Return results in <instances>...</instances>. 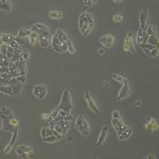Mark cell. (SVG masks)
<instances>
[{"label":"cell","instance_id":"obj_1","mask_svg":"<svg viewBox=\"0 0 159 159\" xmlns=\"http://www.w3.org/2000/svg\"><path fill=\"white\" fill-rule=\"evenodd\" d=\"M69 38L68 34L61 28H58L55 34L51 37L50 45L52 49L57 52H65L68 51Z\"/></svg>","mask_w":159,"mask_h":159},{"label":"cell","instance_id":"obj_2","mask_svg":"<svg viewBox=\"0 0 159 159\" xmlns=\"http://www.w3.org/2000/svg\"><path fill=\"white\" fill-rule=\"evenodd\" d=\"M111 123L120 141L127 140L133 134V129L126 124L122 116L119 118H111Z\"/></svg>","mask_w":159,"mask_h":159},{"label":"cell","instance_id":"obj_3","mask_svg":"<svg viewBox=\"0 0 159 159\" xmlns=\"http://www.w3.org/2000/svg\"><path fill=\"white\" fill-rule=\"evenodd\" d=\"M95 27V20L92 14L84 11L78 18V28L84 38H88Z\"/></svg>","mask_w":159,"mask_h":159},{"label":"cell","instance_id":"obj_4","mask_svg":"<svg viewBox=\"0 0 159 159\" xmlns=\"http://www.w3.org/2000/svg\"><path fill=\"white\" fill-rule=\"evenodd\" d=\"M31 30L37 32L39 35V45L42 48H48L50 46L51 32L49 26L42 22H38L30 27Z\"/></svg>","mask_w":159,"mask_h":159},{"label":"cell","instance_id":"obj_5","mask_svg":"<svg viewBox=\"0 0 159 159\" xmlns=\"http://www.w3.org/2000/svg\"><path fill=\"white\" fill-rule=\"evenodd\" d=\"M72 107H73V104H72L70 91L69 89H65L62 92L61 98L57 108L63 111L70 113L72 110Z\"/></svg>","mask_w":159,"mask_h":159},{"label":"cell","instance_id":"obj_6","mask_svg":"<svg viewBox=\"0 0 159 159\" xmlns=\"http://www.w3.org/2000/svg\"><path fill=\"white\" fill-rule=\"evenodd\" d=\"M75 127L80 134L84 136H88L90 133V123L84 116H79L75 122Z\"/></svg>","mask_w":159,"mask_h":159},{"label":"cell","instance_id":"obj_7","mask_svg":"<svg viewBox=\"0 0 159 159\" xmlns=\"http://www.w3.org/2000/svg\"><path fill=\"white\" fill-rule=\"evenodd\" d=\"M71 122L68 120H61V121L55 122V123H51L50 127H52L58 134L62 136H65L67 134V132L70 129Z\"/></svg>","mask_w":159,"mask_h":159},{"label":"cell","instance_id":"obj_8","mask_svg":"<svg viewBox=\"0 0 159 159\" xmlns=\"http://www.w3.org/2000/svg\"><path fill=\"white\" fill-rule=\"evenodd\" d=\"M123 51L127 53H134L135 52V46L134 43V37L132 33H128L126 34L123 42Z\"/></svg>","mask_w":159,"mask_h":159},{"label":"cell","instance_id":"obj_9","mask_svg":"<svg viewBox=\"0 0 159 159\" xmlns=\"http://www.w3.org/2000/svg\"><path fill=\"white\" fill-rule=\"evenodd\" d=\"M84 97L85 101L87 103L88 107H89V109H90L94 114L99 115V113H100V109H99L97 103H96V100H95L94 97H93L92 95L91 94V92L88 90H85L84 93Z\"/></svg>","mask_w":159,"mask_h":159},{"label":"cell","instance_id":"obj_10","mask_svg":"<svg viewBox=\"0 0 159 159\" xmlns=\"http://www.w3.org/2000/svg\"><path fill=\"white\" fill-rule=\"evenodd\" d=\"M15 152L20 158H32L34 156V149L25 145H19L15 150Z\"/></svg>","mask_w":159,"mask_h":159},{"label":"cell","instance_id":"obj_11","mask_svg":"<svg viewBox=\"0 0 159 159\" xmlns=\"http://www.w3.org/2000/svg\"><path fill=\"white\" fill-rule=\"evenodd\" d=\"M32 93L33 96L36 97L37 99H39V100H42L47 96L48 89L46 85L39 84H36L33 87Z\"/></svg>","mask_w":159,"mask_h":159},{"label":"cell","instance_id":"obj_12","mask_svg":"<svg viewBox=\"0 0 159 159\" xmlns=\"http://www.w3.org/2000/svg\"><path fill=\"white\" fill-rule=\"evenodd\" d=\"M139 45H140L142 50L150 57H157L159 55V48L156 47L148 42L139 44Z\"/></svg>","mask_w":159,"mask_h":159},{"label":"cell","instance_id":"obj_13","mask_svg":"<svg viewBox=\"0 0 159 159\" xmlns=\"http://www.w3.org/2000/svg\"><path fill=\"white\" fill-rule=\"evenodd\" d=\"M144 124V129L147 133H154L158 130V123L154 118L147 117Z\"/></svg>","mask_w":159,"mask_h":159},{"label":"cell","instance_id":"obj_14","mask_svg":"<svg viewBox=\"0 0 159 159\" xmlns=\"http://www.w3.org/2000/svg\"><path fill=\"white\" fill-rule=\"evenodd\" d=\"M99 42L102 46H103L106 49H110V48L113 47L116 42V39L115 37L111 34H108L103 35L99 38Z\"/></svg>","mask_w":159,"mask_h":159},{"label":"cell","instance_id":"obj_15","mask_svg":"<svg viewBox=\"0 0 159 159\" xmlns=\"http://www.w3.org/2000/svg\"><path fill=\"white\" fill-rule=\"evenodd\" d=\"M122 84H123V86L121 87V89H119V93H118L117 97H116L117 100H119V101L128 98L130 96V93H131V90H130L128 81L125 82Z\"/></svg>","mask_w":159,"mask_h":159},{"label":"cell","instance_id":"obj_16","mask_svg":"<svg viewBox=\"0 0 159 159\" xmlns=\"http://www.w3.org/2000/svg\"><path fill=\"white\" fill-rule=\"evenodd\" d=\"M18 135H19V134H18V127H15V128L14 129V130L12 131V137H11L9 143H8V144L5 147V148H4V150H3L4 154H9L10 152L12 150L13 147L15 146V144L16 143V142L18 141Z\"/></svg>","mask_w":159,"mask_h":159},{"label":"cell","instance_id":"obj_17","mask_svg":"<svg viewBox=\"0 0 159 159\" xmlns=\"http://www.w3.org/2000/svg\"><path fill=\"white\" fill-rule=\"evenodd\" d=\"M109 133V127L107 125H104L102 128L101 131L99 133V136H98L97 141H96V146L97 147H101L104 143L107 140V138L108 136Z\"/></svg>","mask_w":159,"mask_h":159},{"label":"cell","instance_id":"obj_18","mask_svg":"<svg viewBox=\"0 0 159 159\" xmlns=\"http://www.w3.org/2000/svg\"><path fill=\"white\" fill-rule=\"evenodd\" d=\"M0 129L4 131H10L12 132L14 130V127H12L10 125L8 122V117L3 115L0 114Z\"/></svg>","mask_w":159,"mask_h":159},{"label":"cell","instance_id":"obj_19","mask_svg":"<svg viewBox=\"0 0 159 159\" xmlns=\"http://www.w3.org/2000/svg\"><path fill=\"white\" fill-rule=\"evenodd\" d=\"M149 17V11L147 7H144L139 14V25L140 28H143L147 25Z\"/></svg>","mask_w":159,"mask_h":159},{"label":"cell","instance_id":"obj_20","mask_svg":"<svg viewBox=\"0 0 159 159\" xmlns=\"http://www.w3.org/2000/svg\"><path fill=\"white\" fill-rule=\"evenodd\" d=\"M13 3L11 0H0V11L10 13L12 11Z\"/></svg>","mask_w":159,"mask_h":159},{"label":"cell","instance_id":"obj_21","mask_svg":"<svg viewBox=\"0 0 159 159\" xmlns=\"http://www.w3.org/2000/svg\"><path fill=\"white\" fill-rule=\"evenodd\" d=\"M30 34V29H28V28H21L18 30L17 37H15V38H19V40L16 39L18 42V43H19L20 40H24L29 38Z\"/></svg>","mask_w":159,"mask_h":159},{"label":"cell","instance_id":"obj_22","mask_svg":"<svg viewBox=\"0 0 159 159\" xmlns=\"http://www.w3.org/2000/svg\"><path fill=\"white\" fill-rule=\"evenodd\" d=\"M29 42L32 45H39V35L37 32L30 30V34L29 35Z\"/></svg>","mask_w":159,"mask_h":159},{"label":"cell","instance_id":"obj_23","mask_svg":"<svg viewBox=\"0 0 159 159\" xmlns=\"http://www.w3.org/2000/svg\"><path fill=\"white\" fill-rule=\"evenodd\" d=\"M49 18L53 20H59L63 18V13L61 10L58 9H53L51 10L49 12Z\"/></svg>","mask_w":159,"mask_h":159},{"label":"cell","instance_id":"obj_24","mask_svg":"<svg viewBox=\"0 0 159 159\" xmlns=\"http://www.w3.org/2000/svg\"><path fill=\"white\" fill-rule=\"evenodd\" d=\"M51 134H54V130L50 127H44L40 130V135L42 139L48 137Z\"/></svg>","mask_w":159,"mask_h":159},{"label":"cell","instance_id":"obj_25","mask_svg":"<svg viewBox=\"0 0 159 159\" xmlns=\"http://www.w3.org/2000/svg\"><path fill=\"white\" fill-rule=\"evenodd\" d=\"M0 38H1L2 42H3L4 44H6L7 45H9L11 41L15 38V37L13 36V35L10 34L2 33V34H0Z\"/></svg>","mask_w":159,"mask_h":159},{"label":"cell","instance_id":"obj_26","mask_svg":"<svg viewBox=\"0 0 159 159\" xmlns=\"http://www.w3.org/2000/svg\"><path fill=\"white\" fill-rule=\"evenodd\" d=\"M111 76L112 79L115 80L116 81L119 82V83L120 84H123L125 83V82L128 81V80L125 77V76H122V75L120 74H118V73H112Z\"/></svg>","mask_w":159,"mask_h":159},{"label":"cell","instance_id":"obj_27","mask_svg":"<svg viewBox=\"0 0 159 159\" xmlns=\"http://www.w3.org/2000/svg\"><path fill=\"white\" fill-rule=\"evenodd\" d=\"M148 43L151 44V45H154L156 47L159 48V38L158 36H156V35H150L147 39V42Z\"/></svg>","mask_w":159,"mask_h":159},{"label":"cell","instance_id":"obj_28","mask_svg":"<svg viewBox=\"0 0 159 159\" xmlns=\"http://www.w3.org/2000/svg\"><path fill=\"white\" fill-rule=\"evenodd\" d=\"M31 57V53L28 50L20 51V61H27Z\"/></svg>","mask_w":159,"mask_h":159},{"label":"cell","instance_id":"obj_29","mask_svg":"<svg viewBox=\"0 0 159 159\" xmlns=\"http://www.w3.org/2000/svg\"><path fill=\"white\" fill-rule=\"evenodd\" d=\"M60 140H61V139H60L57 136L55 135V134H51V135L48 136V137H45L43 139V141L45 142V143H51V144L57 143V142L60 141Z\"/></svg>","mask_w":159,"mask_h":159},{"label":"cell","instance_id":"obj_30","mask_svg":"<svg viewBox=\"0 0 159 159\" xmlns=\"http://www.w3.org/2000/svg\"><path fill=\"white\" fill-rule=\"evenodd\" d=\"M143 38H144V30L142 28H139L137 32V34H136V42L139 45L143 43Z\"/></svg>","mask_w":159,"mask_h":159},{"label":"cell","instance_id":"obj_31","mask_svg":"<svg viewBox=\"0 0 159 159\" xmlns=\"http://www.w3.org/2000/svg\"><path fill=\"white\" fill-rule=\"evenodd\" d=\"M8 122H9L10 125L11 127L15 128V127H18V124H19V121H18V118L15 117L14 116H11L8 117Z\"/></svg>","mask_w":159,"mask_h":159},{"label":"cell","instance_id":"obj_32","mask_svg":"<svg viewBox=\"0 0 159 159\" xmlns=\"http://www.w3.org/2000/svg\"><path fill=\"white\" fill-rule=\"evenodd\" d=\"M0 114L9 117V116H13V112L9 107H6V106H2V107H1V109H0Z\"/></svg>","mask_w":159,"mask_h":159},{"label":"cell","instance_id":"obj_33","mask_svg":"<svg viewBox=\"0 0 159 159\" xmlns=\"http://www.w3.org/2000/svg\"><path fill=\"white\" fill-rule=\"evenodd\" d=\"M147 32L149 35H156V36H157V29L155 25H147Z\"/></svg>","mask_w":159,"mask_h":159},{"label":"cell","instance_id":"obj_34","mask_svg":"<svg viewBox=\"0 0 159 159\" xmlns=\"http://www.w3.org/2000/svg\"><path fill=\"white\" fill-rule=\"evenodd\" d=\"M112 21L115 23H121L123 21V16L120 14H116L112 16Z\"/></svg>","mask_w":159,"mask_h":159},{"label":"cell","instance_id":"obj_35","mask_svg":"<svg viewBox=\"0 0 159 159\" xmlns=\"http://www.w3.org/2000/svg\"><path fill=\"white\" fill-rule=\"evenodd\" d=\"M67 52H69L70 54H75V52H76V49H75V46L71 40H69V45H68Z\"/></svg>","mask_w":159,"mask_h":159},{"label":"cell","instance_id":"obj_36","mask_svg":"<svg viewBox=\"0 0 159 159\" xmlns=\"http://www.w3.org/2000/svg\"><path fill=\"white\" fill-rule=\"evenodd\" d=\"M7 45L4 44L3 42H2V40L0 38V53L5 55L6 54V51H7Z\"/></svg>","mask_w":159,"mask_h":159},{"label":"cell","instance_id":"obj_37","mask_svg":"<svg viewBox=\"0 0 159 159\" xmlns=\"http://www.w3.org/2000/svg\"><path fill=\"white\" fill-rule=\"evenodd\" d=\"M83 4L85 7L89 8L92 5H94V2H93V0H83Z\"/></svg>","mask_w":159,"mask_h":159},{"label":"cell","instance_id":"obj_38","mask_svg":"<svg viewBox=\"0 0 159 159\" xmlns=\"http://www.w3.org/2000/svg\"><path fill=\"white\" fill-rule=\"evenodd\" d=\"M145 159H156L157 158V156L154 154H150L148 155H147L144 157Z\"/></svg>","mask_w":159,"mask_h":159},{"label":"cell","instance_id":"obj_39","mask_svg":"<svg viewBox=\"0 0 159 159\" xmlns=\"http://www.w3.org/2000/svg\"><path fill=\"white\" fill-rule=\"evenodd\" d=\"M134 104H135V106L137 107H142L143 103H142V101H140V100H136L135 103H134Z\"/></svg>","mask_w":159,"mask_h":159},{"label":"cell","instance_id":"obj_40","mask_svg":"<svg viewBox=\"0 0 159 159\" xmlns=\"http://www.w3.org/2000/svg\"><path fill=\"white\" fill-rule=\"evenodd\" d=\"M49 114H42V116H41V118H42V119H48V118H49Z\"/></svg>","mask_w":159,"mask_h":159},{"label":"cell","instance_id":"obj_41","mask_svg":"<svg viewBox=\"0 0 159 159\" xmlns=\"http://www.w3.org/2000/svg\"><path fill=\"white\" fill-rule=\"evenodd\" d=\"M98 52H99V55H101V56H103V55L105 53V50L103 49H99V50H98Z\"/></svg>","mask_w":159,"mask_h":159},{"label":"cell","instance_id":"obj_42","mask_svg":"<svg viewBox=\"0 0 159 159\" xmlns=\"http://www.w3.org/2000/svg\"><path fill=\"white\" fill-rule=\"evenodd\" d=\"M113 2H115L116 3H121V2H123L126 0H112Z\"/></svg>","mask_w":159,"mask_h":159},{"label":"cell","instance_id":"obj_43","mask_svg":"<svg viewBox=\"0 0 159 159\" xmlns=\"http://www.w3.org/2000/svg\"><path fill=\"white\" fill-rule=\"evenodd\" d=\"M97 1H98V0H93V2H94V4L96 3V2H97Z\"/></svg>","mask_w":159,"mask_h":159}]
</instances>
